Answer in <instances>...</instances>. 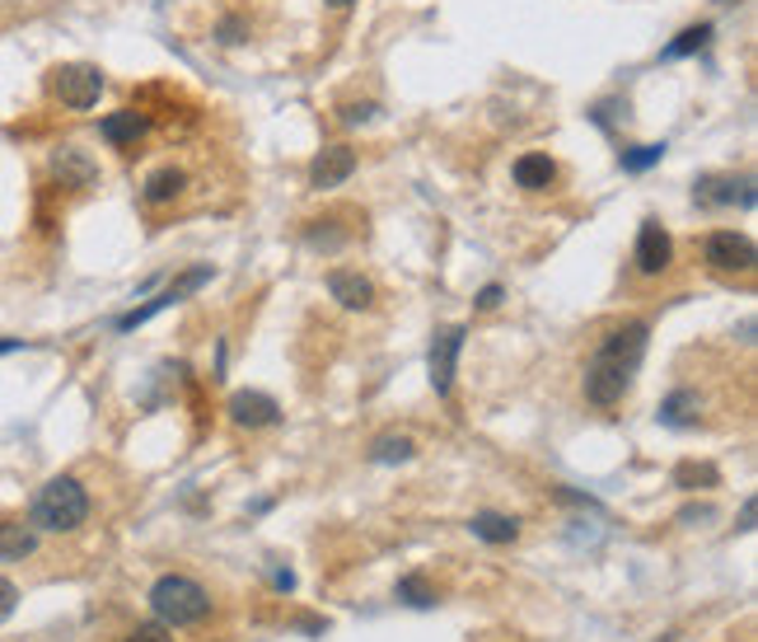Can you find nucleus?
Listing matches in <instances>:
<instances>
[{"label": "nucleus", "mask_w": 758, "mask_h": 642, "mask_svg": "<svg viewBox=\"0 0 758 642\" xmlns=\"http://www.w3.org/2000/svg\"><path fill=\"white\" fill-rule=\"evenodd\" d=\"M52 94H57L66 109H76V113L94 109L99 94H103V71H99V66H90V61H66V66L52 71Z\"/></svg>", "instance_id": "nucleus-4"}, {"label": "nucleus", "mask_w": 758, "mask_h": 642, "mask_svg": "<svg viewBox=\"0 0 758 642\" xmlns=\"http://www.w3.org/2000/svg\"><path fill=\"white\" fill-rule=\"evenodd\" d=\"M739 530H754V502H745V511H739Z\"/></svg>", "instance_id": "nucleus-32"}, {"label": "nucleus", "mask_w": 758, "mask_h": 642, "mask_svg": "<svg viewBox=\"0 0 758 642\" xmlns=\"http://www.w3.org/2000/svg\"><path fill=\"white\" fill-rule=\"evenodd\" d=\"M698 413H702V398H698V390H675L660 404V423L665 427H675V431H689V427H698Z\"/></svg>", "instance_id": "nucleus-16"}, {"label": "nucleus", "mask_w": 758, "mask_h": 642, "mask_svg": "<svg viewBox=\"0 0 758 642\" xmlns=\"http://www.w3.org/2000/svg\"><path fill=\"white\" fill-rule=\"evenodd\" d=\"M328 5H332V10H347V5H357V0H328Z\"/></svg>", "instance_id": "nucleus-34"}, {"label": "nucleus", "mask_w": 758, "mask_h": 642, "mask_svg": "<svg viewBox=\"0 0 758 642\" xmlns=\"http://www.w3.org/2000/svg\"><path fill=\"white\" fill-rule=\"evenodd\" d=\"M272 586H276V592H295V572L291 567H276L272 572Z\"/></svg>", "instance_id": "nucleus-30"}, {"label": "nucleus", "mask_w": 758, "mask_h": 642, "mask_svg": "<svg viewBox=\"0 0 758 642\" xmlns=\"http://www.w3.org/2000/svg\"><path fill=\"white\" fill-rule=\"evenodd\" d=\"M716 483H721V474H716V464H708V460L675 464V488H683V493H708V488H716Z\"/></svg>", "instance_id": "nucleus-19"}, {"label": "nucleus", "mask_w": 758, "mask_h": 642, "mask_svg": "<svg viewBox=\"0 0 758 642\" xmlns=\"http://www.w3.org/2000/svg\"><path fill=\"white\" fill-rule=\"evenodd\" d=\"M150 610L165 629H192V623H202L211 615V596H206L202 582L183 577V572H165V577L150 586Z\"/></svg>", "instance_id": "nucleus-2"}, {"label": "nucleus", "mask_w": 758, "mask_h": 642, "mask_svg": "<svg viewBox=\"0 0 758 642\" xmlns=\"http://www.w3.org/2000/svg\"><path fill=\"white\" fill-rule=\"evenodd\" d=\"M712 516H716L712 507H683V511H679L683 526H693V520H712Z\"/></svg>", "instance_id": "nucleus-31"}, {"label": "nucleus", "mask_w": 758, "mask_h": 642, "mask_svg": "<svg viewBox=\"0 0 758 642\" xmlns=\"http://www.w3.org/2000/svg\"><path fill=\"white\" fill-rule=\"evenodd\" d=\"M708 38H712V24H689V29H683L675 43H669V47L660 52V61H679V57H693V52H702V47H708Z\"/></svg>", "instance_id": "nucleus-22"}, {"label": "nucleus", "mask_w": 758, "mask_h": 642, "mask_svg": "<svg viewBox=\"0 0 758 642\" xmlns=\"http://www.w3.org/2000/svg\"><path fill=\"white\" fill-rule=\"evenodd\" d=\"M632 375H637V367H627V361L619 357H609V352H595L586 361V398L595 408H613V404H623V394L632 390Z\"/></svg>", "instance_id": "nucleus-3"}, {"label": "nucleus", "mask_w": 758, "mask_h": 642, "mask_svg": "<svg viewBox=\"0 0 758 642\" xmlns=\"http://www.w3.org/2000/svg\"><path fill=\"white\" fill-rule=\"evenodd\" d=\"M328 296L342 309H370L375 305V282L361 277V272H351V268H332L328 272Z\"/></svg>", "instance_id": "nucleus-12"}, {"label": "nucleus", "mask_w": 758, "mask_h": 642, "mask_svg": "<svg viewBox=\"0 0 758 642\" xmlns=\"http://www.w3.org/2000/svg\"><path fill=\"white\" fill-rule=\"evenodd\" d=\"M403 605H412V610H431L435 605V592H431V582L421 577V572H408V577H398V592H394Z\"/></svg>", "instance_id": "nucleus-23"}, {"label": "nucleus", "mask_w": 758, "mask_h": 642, "mask_svg": "<svg viewBox=\"0 0 758 642\" xmlns=\"http://www.w3.org/2000/svg\"><path fill=\"white\" fill-rule=\"evenodd\" d=\"M464 338H468V328H464V324H450V328H440V334L431 338L427 371H431V390H435L440 398H450V390H454V371H460Z\"/></svg>", "instance_id": "nucleus-6"}, {"label": "nucleus", "mask_w": 758, "mask_h": 642, "mask_svg": "<svg viewBox=\"0 0 758 642\" xmlns=\"http://www.w3.org/2000/svg\"><path fill=\"white\" fill-rule=\"evenodd\" d=\"M637 272L642 277H660L669 263H675V239H669V230L660 221H642V230H637Z\"/></svg>", "instance_id": "nucleus-9"}, {"label": "nucleus", "mask_w": 758, "mask_h": 642, "mask_svg": "<svg viewBox=\"0 0 758 642\" xmlns=\"http://www.w3.org/2000/svg\"><path fill=\"white\" fill-rule=\"evenodd\" d=\"M510 173H516V188H524V193H543V188L557 183V165L548 150H524L516 165H510Z\"/></svg>", "instance_id": "nucleus-13"}, {"label": "nucleus", "mask_w": 758, "mask_h": 642, "mask_svg": "<svg viewBox=\"0 0 758 642\" xmlns=\"http://www.w3.org/2000/svg\"><path fill=\"white\" fill-rule=\"evenodd\" d=\"M29 520H33L38 530H52V534L80 530L84 520H90V493H84V483L70 478V474L47 478L43 488H38V497H33Z\"/></svg>", "instance_id": "nucleus-1"}, {"label": "nucleus", "mask_w": 758, "mask_h": 642, "mask_svg": "<svg viewBox=\"0 0 758 642\" xmlns=\"http://www.w3.org/2000/svg\"><path fill=\"white\" fill-rule=\"evenodd\" d=\"M702 258H708L712 272H739L745 277L758 263V249H754V239L739 235V230H712L708 239H702Z\"/></svg>", "instance_id": "nucleus-5"}, {"label": "nucleus", "mask_w": 758, "mask_h": 642, "mask_svg": "<svg viewBox=\"0 0 758 642\" xmlns=\"http://www.w3.org/2000/svg\"><path fill=\"white\" fill-rule=\"evenodd\" d=\"M244 20H220V43H244Z\"/></svg>", "instance_id": "nucleus-29"}, {"label": "nucleus", "mask_w": 758, "mask_h": 642, "mask_svg": "<svg viewBox=\"0 0 758 642\" xmlns=\"http://www.w3.org/2000/svg\"><path fill=\"white\" fill-rule=\"evenodd\" d=\"M127 642H173V638H169L165 623H140V629H136Z\"/></svg>", "instance_id": "nucleus-26"}, {"label": "nucleus", "mask_w": 758, "mask_h": 642, "mask_svg": "<svg viewBox=\"0 0 758 642\" xmlns=\"http://www.w3.org/2000/svg\"><path fill=\"white\" fill-rule=\"evenodd\" d=\"M14 610H20V586H14L10 577H0V623H5Z\"/></svg>", "instance_id": "nucleus-25"}, {"label": "nucleus", "mask_w": 758, "mask_h": 642, "mask_svg": "<svg viewBox=\"0 0 758 642\" xmlns=\"http://www.w3.org/2000/svg\"><path fill=\"white\" fill-rule=\"evenodd\" d=\"M38 549V526L33 520H0V563H20Z\"/></svg>", "instance_id": "nucleus-15"}, {"label": "nucleus", "mask_w": 758, "mask_h": 642, "mask_svg": "<svg viewBox=\"0 0 758 642\" xmlns=\"http://www.w3.org/2000/svg\"><path fill=\"white\" fill-rule=\"evenodd\" d=\"M230 423L249 427V431L276 427L281 423V404L272 394H262V390H239V394H230Z\"/></svg>", "instance_id": "nucleus-10"}, {"label": "nucleus", "mask_w": 758, "mask_h": 642, "mask_svg": "<svg viewBox=\"0 0 758 642\" xmlns=\"http://www.w3.org/2000/svg\"><path fill=\"white\" fill-rule=\"evenodd\" d=\"M211 277H216V268H211V263H197V268H188V272H179V277H173V282L165 286V296H169V305H183V301L192 296V291H202V286L211 282Z\"/></svg>", "instance_id": "nucleus-21"}, {"label": "nucleus", "mask_w": 758, "mask_h": 642, "mask_svg": "<svg viewBox=\"0 0 758 642\" xmlns=\"http://www.w3.org/2000/svg\"><path fill=\"white\" fill-rule=\"evenodd\" d=\"M20 347H24L20 338H0V352H20Z\"/></svg>", "instance_id": "nucleus-33"}, {"label": "nucleus", "mask_w": 758, "mask_h": 642, "mask_svg": "<svg viewBox=\"0 0 758 642\" xmlns=\"http://www.w3.org/2000/svg\"><path fill=\"white\" fill-rule=\"evenodd\" d=\"M351 173H357V150L351 146H328L314 155V165H309V188H342Z\"/></svg>", "instance_id": "nucleus-11"}, {"label": "nucleus", "mask_w": 758, "mask_h": 642, "mask_svg": "<svg viewBox=\"0 0 758 642\" xmlns=\"http://www.w3.org/2000/svg\"><path fill=\"white\" fill-rule=\"evenodd\" d=\"M188 188V173L183 169H173V165H165V169H155L150 179H146V188H140V198H146L150 206H165V202H173Z\"/></svg>", "instance_id": "nucleus-18"}, {"label": "nucleus", "mask_w": 758, "mask_h": 642, "mask_svg": "<svg viewBox=\"0 0 758 642\" xmlns=\"http://www.w3.org/2000/svg\"><path fill=\"white\" fill-rule=\"evenodd\" d=\"M47 173L57 188H70V193H80V188H90L99 179V165L84 155L80 146H57L47 160Z\"/></svg>", "instance_id": "nucleus-8"}, {"label": "nucleus", "mask_w": 758, "mask_h": 642, "mask_svg": "<svg viewBox=\"0 0 758 642\" xmlns=\"http://www.w3.org/2000/svg\"><path fill=\"white\" fill-rule=\"evenodd\" d=\"M698 206H754V179H735V173H702L693 183Z\"/></svg>", "instance_id": "nucleus-7"}, {"label": "nucleus", "mask_w": 758, "mask_h": 642, "mask_svg": "<svg viewBox=\"0 0 758 642\" xmlns=\"http://www.w3.org/2000/svg\"><path fill=\"white\" fill-rule=\"evenodd\" d=\"M146 132H150V117L136 113V109H117V113H109V117L99 123V136H103L109 146H136Z\"/></svg>", "instance_id": "nucleus-14"}, {"label": "nucleus", "mask_w": 758, "mask_h": 642, "mask_svg": "<svg viewBox=\"0 0 758 642\" xmlns=\"http://www.w3.org/2000/svg\"><path fill=\"white\" fill-rule=\"evenodd\" d=\"M412 455H417L412 437H398V431H389V437H380L370 446V464H408Z\"/></svg>", "instance_id": "nucleus-20"}, {"label": "nucleus", "mask_w": 758, "mask_h": 642, "mask_svg": "<svg viewBox=\"0 0 758 642\" xmlns=\"http://www.w3.org/2000/svg\"><path fill=\"white\" fill-rule=\"evenodd\" d=\"M468 530L478 534L483 544H510V540H520V520L516 516H501V511H478L468 520Z\"/></svg>", "instance_id": "nucleus-17"}, {"label": "nucleus", "mask_w": 758, "mask_h": 642, "mask_svg": "<svg viewBox=\"0 0 758 642\" xmlns=\"http://www.w3.org/2000/svg\"><path fill=\"white\" fill-rule=\"evenodd\" d=\"M501 301H506V291H501L497 282H491V286H483V291H478V309H497Z\"/></svg>", "instance_id": "nucleus-28"}, {"label": "nucleus", "mask_w": 758, "mask_h": 642, "mask_svg": "<svg viewBox=\"0 0 758 642\" xmlns=\"http://www.w3.org/2000/svg\"><path fill=\"white\" fill-rule=\"evenodd\" d=\"M375 113H380L375 103H361V109H357V103H351V109H342V123L357 127V123H370V117H375Z\"/></svg>", "instance_id": "nucleus-27"}, {"label": "nucleus", "mask_w": 758, "mask_h": 642, "mask_svg": "<svg viewBox=\"0 0 758 642\" xmlns=\"http://www.w3.org/2000/svg\"><path fill=\"white\" fill-rule=\"evenodd\" d=\"M660 155H665V142H650V146H627V150L619 155V165H623L627 173H646L650 165H660Z\"/></svg>", "instance_id": "nucleus-24"}]
</instances>
